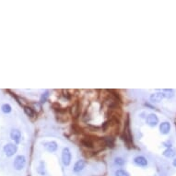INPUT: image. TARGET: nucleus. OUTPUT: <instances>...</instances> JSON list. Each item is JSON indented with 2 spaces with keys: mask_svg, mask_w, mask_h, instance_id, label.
I'll return each instance as SVG.
<instances>
[{
  "mask_svg": "<svg viewBox=\"0 0 176 176\" xmlns=\"http://www.w3.org/2000/svg\"><path fill=\"white\" fill-rule=\"evenodd\" d=\"M61 159H62V163L65 166H68L71 163V160H72V154L71 151L68 149V147H65L62 151L61 155Z\"/></svg>",
  "mask_w": 176,
  "mask_h": 176,
  "instance_id": "nucleus-1",
  "label": "nucleus"
},
{
  "mask_svg": "<svg viewBox=\"0 0 176 176\" xmlns=\"http://www.w3.org/2000/svg\"><path fill=\"white\" fill-rule=\"evenodd\" d=\"M25 164H26V158L23 156V155H19V156H18L15 159V160H14L13 166L16 170L19 171V170H22V169L25 167Z\"/></svg>",
  "mask_w": 176,
  "mask_h": 176,
  "instance_id": "nucleus-2",
  "label": "nucleus"
},
{
  "mask_svg": "<svg viewBox=\"0 0 176 176\" xmlns=\"http://www.w3.org/2000/svg\"><path fill=\"white\" fill-rule=\"evenodd\" d=\"M17 150H18L17 146L14 145V144H11V143L6 144V145L4 147V152L6 153V156H9V157L13 156V155L17 152Z\"/></svg>",
  "mask_w": 176,
  "mask_h": 176,
  "instance_id": "nucleus-3",
  "label": "nucleus"
},
{
  "mask_svg": "<svg viewBox=\"0 0 176 176\" xmlns=\"http://www.w3.org/2000/svg\"><path fill=\"white\" fill-rule=\"evenodd\" d=\"M165 98L164 96V93L162 91H160V92H156V93H153L150 95V100L151 102H154V103H158V102H160L163 99Z\"/></svg>",
  "mask_w": 176,
  "mask_h": 176,
  "instance_id": "nucleus-4",
  "label": "nucleus"
},
{
  "mask_svg": "<svg viewBox=\"0 0 176 176\" xmlns=\"http://www.w3.org/2000/svg\"><path fill=\"white\" fill-rule=\"evenodd\" d=\"M147 124L150 126H156L159 123V118L155 114H150L147 117Z\"/></svg>",
  "mask_w": 176,
  "mask_h": 176,
  "instance_id": "nucleus-5",
  "label": "nucleus"
},
{
  "mask_svg": "<svg viewBox=\"0 0 176 176\" xmlns=\"http://www.w3.org/2000/svg\"><path fill=\"white\" fill-rule=\"evenodd\" d=\"M85 166H86V161L83 160H79L75 163V165L73 167V171L75 172H80L81 171L84 170Z\"/></svg>",
  "mask_w": 176,
  "mask_h": 176,
  "instance_id": "nucleus-6",
  "label": "nucleus"
},
{
  "mask_svg": "<svg viewBox=\"0 0 176 176\" xmlns=\"http://www.w3.org/2000/svg\"><path fill=\"white\" fill-rule=\"evenodd\" d=\"M44 145L45 150L49 152H54V151H56V150H57V147H58L57 143L54 141H48V142H45Z\"/></svg>",
  "mask_w": 176,
  "mask_h": 176,
  "instance_id": "nucleus-7",
  "label": "nucleus"
},
{
  "mask_svg": "<svg viewBox=\"0 0 176 176\" xmlns=\"http://www.w3.org/2000/svg\"><path fill=\"white\" fill-rule=\"evenodd\" d=\"M134 162L139 167H146L147 165V160L143 156H137L134 159Z\"/></svg>",
  "mask_w": 176,
  "mask_h": 176,
  "instance_id": "nucleus-8",
  "label": "nucleus"
},
{
  "mask_svg": "<svg viewBox=\"0 0 176 176\" xmlns=\"http://www.w3.org/2000/svg\"><path fill=\"white\" fill-rule=\"evenodd\" d=\"M171 130V124L169 122H163L160 124V131L161 134L163 135H167V134L170 133Z\"/></svg>",
  "mask_w": 176,
  "mask_h": 176,
  "instance_id": "nucleus-9",
  "label": "nucleus"
},
{
  "mask_svg": "<svg viewBox=\"0 0 176 176\" xmlns=\"http://www.w3.org/2000/svg\"><path fill=\"white\" fill-rule=\"evenodd\" d=\"M10 137L15 141L16 143H19L21 140V134L18 129H13L10 133Z\"/></svg>",
  "mask_w": 176,
  "mask_h": 176,
  "instance_id": "nucleus-10",
  "label": "nucleus"
},
{
  "mask_svg": "<svg viewBox=\"0 0 176 176\" xmlns=\"http://www.w3.org/2000/svg\"><path fill=\"white\" fill-rule=\"evenodd\" d=\"M175 154H176V151L173 149H172V147H168V149L163 152V155L167 158H172L175 156Z\"/></svg>",
  "mask_w": 176,
  "mask_h": 176,
  "instance_id": "nucleus-11",
  "label": "nucleus"
},
{
  "mask_svg": "<svg viewBox=\"0 0 176 176\" xmlns=\"http://www.w3.org/2000/svg\"><path fill=\"white\" fill-rule=\"evenodd\" d=\"M24 112H25V114H26L28 116H30V117H33L34 114H35L33 109H31V108L29 107V106H25V107H24Z\"/></svg>",
  "mask_w": 176,
  "mask_h": 176,
  "instance_id": "nucleus-12",
  "label": "nucleus"
},
{
  "mask_svg": "<svg viewBox=\"0 0 176 176\" xmlns=\"http://www.w3.org/2000/svg\"><path fill=\"white\" fill-rule=\"evenodd\" d=\"M115 176H130V174L124 171V170H122V169H119L115 172Z\"/></svg>",
  "mask_w": 176,
  "mask_h": 176,
  "instance_id": "nucleus-13",
  "label": "nucleus"
},
{
  "mask_svg": "<svg viewBox=\"0 0 176 176\" xmlns=\"http://www.w3.org/2000/svg\"><path fill=\"white\" fill-rule=\"evenodd\" d=\"M1 109H2V112H4V114H9L12 110V108L9 104H4Z\"/></svg>",
  "mask_w": 176,
  "mask_h": 176,
  "instance_id": "nucleus-14",
  "label": "nucleus"
},
{
  "mask_svg": "<svg viewBox=\"0 0 176 176\" xmlns=\"http://www.w3.org/2000/svg\"><path fill=\"white\" fill-rule=\"evenodd\" d=\"M114 163L118 166H123L125 164V160L123 159V158H120V157H118V158H115L114 160Z\"/></svg>",
  "mask_w": 176,
  "mask_h": 176,
  "instance_id": "nucleus-15",
  "label": "nucleus"
},
{
  "mask_svg": "<svg viewBox=\"0 0 176 176\" xmlns=\"http://www.w3.org/2000/svg\"><path fill=\"white\" fill-rule=\"evenodd\" d=\"M38 172L41 174V175H44L45 174V169H44V162H41L40 167L38 169Z\"/></svg>",
  "mask_w": 176,
  "mask_h": 176,
  "instance_id": "nucleus-16",
  "label": "nucleus"
},
{
  "mask_svg": "<svg viewBox=\"0 0 176 176\" xmlns=\"http://www.w3.org/2000/svg\"><path fill=\"white\" fill-rule=\"evenodd\" d=\"M47 97H48V92H45L44 95L41 96V102H44L46 101V99H47Z\"/></svg>",
  "mask_w": 176,
  "mask_h": 176,
  "instance_id": "nucleus-17",
  "label": "nucleus"
},
{
  "mask_svg": "<svg viewBox=\"0 0 176 176\" xmlns=\"http://www.w3.org/2000/svg\"><path fill=\"white\" fill-rule=\"evenodd\" d=\"M172 164H173V166H174V167H176V159L173 160V163H172Z\"/></svg>",
  "mask_w": 176,
  "mask_h": 176,
  "instance_id": "nucleus-18",
  "label": "nucleus"
}]
</instances>
